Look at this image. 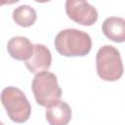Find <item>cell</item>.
<instances>
[{"label": "cell", "instance_id": "obj_1", "mask_svg": "<svg viewBox=\"0 0 125 125\" xmlns=\"http://www.w3.org/2000/svg\"><path fill=\"white\" fill-rule=\"evenodd\" d=\"M55 48L64 57H83L91 51L92 39L82 30L67 28L55 37Z\"/></svg>", "mask_w": 125, "mask_h": 125}, {"label": "cell", "instance_id": "obj_2", "mask_svg": "<svg viewBox=\"0 0 125 125\" xmlns=\"http://www.w3.org/2000/svg\"><path fill=\"white\" fill-rule=\"evenodd\" d=\"M31 89L35 101L41 106L48 107L60 101L62 89L59 86L57 76L50 71H43L35 74Z\"/></svg>", "mask_w": 125, "mask_h": 125}, {"label": "cell", "instance_id": "obj_3", "mask_svg": "<svg viewBox=\"0 0 125 125\" xmlns=\"http://www.w3.org/2000/svg\"><path fill=\"white\" fill-rule=\"evenodd\" d=\"M96 67L98 75L103 80H118L124 71L119 51L111 45H104L100 48L96 56Z\"/></svg>", "mask_w": 125, "mask_h": 125}, {"label": "cell", "instance_id": "obj_4", "mask_svg": "<svg viewBox=\"0 0 125 125\" xmlns=\"http://www.w3.org/2000/svg\"><path fill=\"white\" fill-rule=\"evenodd\" d=\"M1 102L12 121L23 123L29 118L31 105L21 89L11 86L4 88L1 93Z\"/></svg>", "mask_w": 125, "mask_h": 125}, {"label": "cell", "instance_id": "obj_5", "mask_svg": "<svg viewBox=\"0 0 125 125\" xmlns=\"http://www.w3.org/2000/svg\"><path fill=\"white\" fill-rule=\"evenodd\" d=\"M65 12L69 19L81 25H93L98 20L97 9L84 0H67Z\"/></svg>", "mask_w": 125, "mask_h": 125}, {"label": "cell", "instance_id": "obj_6", "mask_svg": "<svg viewBox=\"0 0 125 125\" xmlns=\"http://www.w3.org/2000/svg\"><path fill=\"white\" fill-rule=\"evenodd\" d=\"M51 62L52 55L50 50L42 44H35L33 55L25 62V66L31 73L37 74L47 71L51 66Z\"/></svg>", "mask_w": 125, "mask_h": 125}, {"label": "cell", "instance_id": "obj_7", "mask_svg": "<svg viewBox=\"0 0 125 125\" xmlns=\"http://www.w3.org/2000/svg\"><path fill=\"white\" fill-rule=\"evenodd\" d=\"M7 49L12 58L26 62L33 55L34 45L24 36H14L8 41Z\"/></svg>", "mask_w": 125, "mask_h": 125}, {"label": "cell", "instance_id": "obj_8", "mask_svg": "<svg viewBox=\"0 0 125 125\" xmlns=\"http://www.w3.org/2000/svg\"><path fill=\"white\" fill-rule=\"evenodd\" d=\"M46 119L50 125H67L71 119V108L65 102L59 101L46 107Z\"/></svg>", "mask_w": 125, "mask_h": 125}, {"label": "cell", "instance_id": "obj_9", "mask_svg": "<svg viewBox=\"0 0 125 125\" xmlns=\"http://www.w3.org/2000/svg\"><path fill=\"white\" fill-rule=\"evenodd\" d=\"M104 34L114 42H125V20L119 17H109L102 24Z\"/></svg>", "mask_w": 125, "mask_h": 125}, {"label": "cell", "instance_id": "obj_10", "mask_svg": "<svg viewBox=\"0 0 125 125\" xmlns=\"http://www.w3.org/2000/svg\"><path fill=\"white\" fill-rule=\"evenodd\" d=\"M36 18L35 10L29 5H21L13 11V20L22 27L31 26L35 22Z\"/></svg>", "mask_w": 125, "mask_h": 125}]
</instances>
